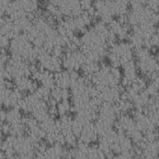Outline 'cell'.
Here are the masks:
<instances>
[{"label":"cell","instance_id":"obj_42","mask_svg":"<svg viewBox=\"0 0 159 159\" xmlns=\"http://www.w3.org/2000/svg\"><path fill=\"white\" fill-rule=\"evenodd\" d=\"M0 159H7L6 156L4 155V153L2 151H0Z\"/></svg>","mask_w":159,"mask_h":159},{"label":"cell","instance_id":"obj_28","mask_svg":"<svg viewBox=\"0 0 159 159\" xmlns=\"http://www.w3.org/2000/svg\"><path fill=\"white\" fill-rule=\"evenodd\" d=\"M27 130V136L34 143H38L40 142H43L45 139V131L44 129L40 127V125H36Z\"/></svg>","mask_w":159,"mask_h":159},{"label":"cell","instance_id":"obj_15","mask_svg":"<svg viewBox=\"0 0 159 159\" xmlns=\"http://www.w3.org/2000/svg\"><path fill=\"white\" fill-rule=\"evenodd\" d=\"M122 80L121 83L126 87L130 85V83L139 75V70L137 64L134 60L127 62L125 65L122 66Z\"/></svg>","mask_w":159,"mask_h":159},{"label":"cell","instance_id":"obj_6","mask_svg":"<svg viewBox=\"0 0 159 159\" xmlns=\"http://www.w3.org/2000/svg\"><path fill=\"white\" fill-rule=\"evenodd\" d=\"M118 117L115 105L103 102L99 106L97 118L94 122L99 135L115 129L116 121Z\"/></svg>","mask_w":159,"mask_h":159},{"label":"cell","instance_id":"obj_37","mask_svg":"<svg viewBox=\"0 0 159 159\" xmlns=\"http://www.w3.org/2000/svg\"><path fill=\"white\" fill-rule=\"evenodd\" d=\"M0 129H1V131H2V133L3 134H5V135H9V130H10V125L8 124V123H7V122H5L1 127H0Z\"/></svg>","mask_w":159,"mask_h":159},{"label":"cell","instance_id":"obj_41","mask_svg":"<svg viewBox=\"0 0 159 159\" xmlns=\"http://www.w3.org/2000/svg\"><path fill=\"white\" fill-rule=\"evenodd\" d=\"M3 133H2V131H1V129H0V151H1V146H2V143H3V141H4V139H3Z\"/></svg>","mask_w":159,"mask_h":159},{"label":"cell","instance_id":"obj_19","mask_svg":"<svg viewBox=\"0 0 159 159\" xmlns=\"http://www.w3.org/2000/svg\"><path fill=\"white\" fill-rule=\"evenodd\" d=\"M22 92L18 90L15 88L9 89L7 90L5 97H4V102L3 105L7 108H13L17 107L20 103V100L22 99Z\"/></svg>","mask_w":159,"mask_h":159},{"label":"cell","instance_id":"obj_25","mask_svg":"<svg viewBox=\"0 0 159 159\" xmlns=\"http://www.w3.org/2000/svg\"><path fill=\"white\" fill-rule=\"evenodd\" d=\"M118 116L120 115H127L133 109V104L129 99L125 96H121V98L114 104Z\"/></svg>","mask_w":159,"mask_h":159},{"label":"cell","instance_id":"obj_24","mask_svg":"<svg viewBox=\"0 0 159 159\" xmlns=\"http://www.w3.org/2000/svg\"><path fill=\"white\" fill-rule=\"evenodd\" d=\"M100 66H101V64L99 61L86 58V60H85V61L81 67L83 75L90 79V77L99 70Z\"/></svg>","mask_w":159,"mask_h":159},{"label":"cell","instance_id":"obj_12","mask_svg":"<svg viewBox=\"0 0 159 159\" xmlns=\"http://www.w3.org/2000/svg\"><path fill=\"white\" fill-rule=\"evenodd\" d=\"M36 143H34L27 135H21L15 137V153L19 156L21 155H27L34 153Z\"/></svg>","mask_w":159,"mask_h":159},{"label":"cell","instance_id":"obj_32","mask_svg":"<svg viewBox=\"0 0 159 159\" xmlns=\"http://www.w3.org/2000/svg\"><path fill=\"white\" fill-rule=\"evenodd\" d=\"M56 106H57L58 115H60V116L69 115V112L72 111V102L69 100L61 101L58 102Z\"/></svg>","mask_w":159,"mask_h":159},{"label":"cell","instance_id":"obj_5","mask_svg":"<svg viewBox=\"0 0 159 159\" xmlns=\"http://www.w3.org/2000/svg\"><path fill=\"white\" fill-rule=\"evenodd\" d=\"M8 49L11 57L25 60L30 63H34L36 61L34 47L28 37L22 33L10 39Z\"/></svg>","mask_w":159,"mask_h":159},{"label":"cell","instance_id":"obj_4","mask_svg":"<svg viewBox=\"0 0 159 159\" xmlns=\"http://www.w3.org/2000/svg\"><path fill=\"white\" fill-rule=\"evenodd\" d=\"M134 55L136 58V64L138 70L145 76L151 79L157 76L159 74L158 58L152 52L151 49L142 48L134 50Z\"/></svg>","mask_w":159,"mask_h":159},{"label":"cell","instance_id":"obj_23","mask_svg":"<svg viewBox=\"0 0 159 159\" xmlns=\"http://www.w3.org/2000/svg\"><path fill=\"white\" fill-rule=\"evenodd\" d=\"M65 148L61 144L48 145L45 151V159H62Z\"/></svg>","mask_w":159,"mask_h":159},{"label":"cell","instance_id":"obj_38","mask_svg":"<svg viewBox=\"0 0 159 159\" xmlns=\"http://www.w3.org/2000/svg\"><path fill=\"white\" fill-rule=\"evenodd\" d=\"M6 122V111L0 108V127Z\"/></svg>","mask_w":159,"mask_h":159},{"label":"cell","instance_id":"obj_18","mask_svg":"<svg viewBox=\"0 0 159 159\" xmlns=\"http://www.w3.org/2000/svg\"><path fill=\"white\" fill-rule=\"evenodd\" d=\"M0 31L1 34L7 35L9 39L17 36L18 34H21L19 30L18 26L16 25L15 21L9 19L8 17H4L0 21Z\"/></svg>","mask_w":159,"mask_h":159},{"label":"cell","instance_id":"obj_40","mask_svg":"<svg viewBox=\"0 0 159 159\" xmlns=\"http://www.w3.org/2000/svg\"><path fill=\"white\" fill-rule=\"evenodd\" d=\"M151 80L155 83V85L157 86V89H158L159 91V74L157 76H155L154 78H152Z\"/></svg>","mask_w":159,"mask_h":159},{"label":"cell","instance_id":"obj_36","mask_svg":"<svg viewBox=\"0 0 159 159\" xmlns=\"http://www.w3.org/2000/svg\"><path fill=\"white\" fill-rule=\"evenodd\" d=\"M135 157L131 156H125L121 154H111L106 157V159H133Z\"/></svg>","mask_w":159,"mask_h":159},{"label":"cell","instance_id":"obj_39","mask_svg":"<svg viewBox=\"0 0 159 159\" xmlns=\"http://www.w3.org/2000/svg\"><path fill=\"white\" fill-rule=\"evenodd\" d=\"M18 159H36L35 158V156L34 153L32 154H27V155H21V156H19Z\"/></svg>","mask_w":159,"mask_h":159},{"label":"cell","instance_id":"obj_43","mask_svg":"<svg viewBox=\"0 0 159 159\" xmlns=\"http://www.w3.org/2000/svg\"><path fill=\"white\" fill-rule=\"evenodd\" d=\"M133 159H147V158H145V157H142V156H136V157H135Z\"/></svg>","mask_w":159,"mask_h":159},{"label":"cell","instance_id":"obj_13","mask_svg":"<svg viewBox=\"0 0 159 159\" xmlns=\"http://www.w3.org/2000/svg\"><path fill=\"white\" fill-rule=\"evenodd\" d=\"M58 6H59L61 15L65 17H75L83 11L80 1L78 0L58 1Z\"/></svg>","mask_w":159,"mask_h":159},{"label":"cell","instance_id":"obj_14","mask_svg":"<svg viewBox=\"0 0 159 159\" xmlns=\"http://www.w3.org/2000/svg\"><path fill=\"white\" fill-rule=\"evenodd\" d=\"M98 139H99V133L95 127L94 122L85 124L78 137V142L91 145V143H94L95 142H97Z\"/></svg>","mask_w":159,"mask_h":159},{"label":"cell","instance_id":"obj_16","mask_svg":"<svg viewBox=\"0 0 159 159\" xmlns=\"http://www.w3.org/2000/svg\"><path fill=\"white\" fill-rule=\"evenodd\" d=\"M95 15L93 13L88 12V11H82L78 15L74 17V22L75 31L79 32H85L87 29H89L94 20Z\"/></svg>","mask_w":159,"mask_h":159},{"label":"cell","instance_id":"obj_9","mask_svg":"<svg viewBox=\"0 0 159 159\" xmlns=\"http://www.w3.org/2000/svg\"><path fill=\"white\" fill-rule=\"evenodd\" d=\"M111 33L114 34L116 39L124 41L126 38H129L130 34V25L128 23L126 17L115 18L108 23Z\"/></svg>","mask_w":159,"mask_h":159},{"label":"cell","instance_id":"obj_2","mask_svg":"<svg viewBox=\"0 0 159 159\" xmlns=\"http://www.w3.org/2000/svg\"><path fill=\"white\" fill-rule=\"evenodd\" d=\"M106 57L109 64L119 68L133 60L134 48L129 41L116 40L109 46Z\"/></svg>","mask_w":159,"mask_h":159},{"label":"cell","instance_id":"obj_26","mask_svg":"<svg viewBox=\"0 0 159 159\" xmlns=\"http://www.w3.org/2000/svg\"><path fill=\"white\" fill-rule=\"evenodd\" d=\"M22 113L18 107L9 108L7 111H6V122L12 125L22 122Z\"/></svg>","mask_w":159,"mask_h":159},{"label":"cell","instance_id":"obj_33","mask_svg":"<svg viewBox=\"0 0 159 159\" xmlns=\"http://www.w3.org/2000/svg\"><path fill=\"white\" fill-rule=\"evenodd\" d=\"M63 137H64V142H65V144L67 146H69L70 148H75L77 144V142H78V138L73 133L72 130H69V131H66V132H63Z\"/></svg>","mask_w":159,"mask_h":159},{"label":"cell","instance_id":"obj_8","mask_svg":"<svg viewBox=\"0 0 159 159\" xmlns=\"http://www.w3.org/2000/svg\"><path fill=\"white\" fill-rule=\"evenodd\" d=\"M86 60L85 54L80 50L66 51L61 60L62 67L68 72H77L81 69L84 61Z\"/></svg>","mask_w":159,"mask_h":159},{"label":"cell","instance_id":"obj_35","mask_svg":"<svg viewBox=\"0 0 159 159\" xmlns=\"http://www.w3.org/2000/svg\"><path fill=\"white\" fill-rule=\"evenodd\" d=\"M9 44H10V39L7 35L0 34V49L7 50V48H9Z\"/></svg>","mask_w":159,"mask_h":159},{"label":"cell","instance_id":"obj_45","mask_svg":"<svg viewBox=\"0 0 159 159\" xmlns=\"http://www.w3.org/2000/svg\"><path fill=\"white\" fill-rule=\"evenodd\" d=\"M158 143H159V138H158Z\"/></svg>","mask_w":159,"mask_h":159},{"label":"cell","instance_id":"obj_27","mask_svg":"<svg viewBox=\"0 0 159 159\" xmlns=\"http://www.w3.org/2000/svg\"><path fill=\"white\" fill-rule=\"evenodd\" d=\"M14 143H15V136H12V135H7V138L3 141L1 151L4 153L6 157L16 156Z\"/></svg>","mask_w":159,"mask_h":159},{"label":"cell","instance_id":"obj_11","mask_svg":"<svg viewBox=\"0 0 159 159\" xmlns=\"http://www.w3.org/2000/svg\"><path fill=\"white\" fill-rule=\"evenodd\" d=\"M138 148V156H142L147 159L159 158L158 139H144Z\"/></svg>","mask_w":159,"mask_h":159},{"label":"cell","instance_id":"obj_22","mask_svg":"<svg viewBox=\"0 0 159 159\" xmlns=\"http://www.w3.org/2000/svg\"><path fill=\"white\" fill-rule=\"evenodd\" d=\"M70 96H71V92L69 91V89L54 87L51 89V95H50V99L48 102H49V103L57 104L58 102H60L61 101L69 100Z\"/></svg>","mask_w":159,"mask_h":159},{"label":"cell","instance_id":"obj_29","mask_svg":"<svg viewBox=\"0 0 159 159\" xmlns=\"http://www.w3.org/2000/svg\"><path fill=\"white\" fill-rule=\"evenodd\" d=\"M46 12L47 15H48L49 17L53 18V19H57V20H61V13L60 11L59 6H58V1H48L46 3Z\"/></svg>","mask_w":159,"mask_h":159},{"label":"cell","instance_id":"obj_10","mask_svg":"<svg viewBox=\"0 0 159 159\" xmlns=\"http://www.w3.org/2000/svg\"><path fill=\"white\" fill-rule=\"evenodd\" d=\"M137 128L144 134L156 131L157 125L146 111H136L132 115Z\"/></svg>","mask_w":159,"mask_h":159},{"label":"cell","instance_id":"obj_31","mask_svg":"<svg viewBox=\"0 0 159 159\" xmlns=\"http://www.w3.org/2000/svg\"><path fill=\"white\" fill-rule=\"evenodd\" d=\"M34 94L37 96V98L41 101H44V102H48L49 99H50V95H51V89L40 85L37 87V89H35L34 91Z\"/></svg>","mask_w":159,"mask_h":159},{"label":"cell","instance_id":"obj_3","mask_svg":"<svg viewBox=\"0 0 159 159\" xmlns=\"http://www.w3.org/2000/svg\"><path fill=\"white\" fill-rule=\"evenodd\" d=\"M90 82L95 87L119 86L122 80V72L118 67L111 64H101L99 70L90 77Z\"/></svg>","mask_w":159,"mask_h":159},{"label":"cell","instance_id":"obj_30","mask_svg":"<svg viewBox=\"0 0 159 159\" xmlns=\"http://www.w3.org/2000/svg\"><path fill=\"white\" fill-rule=\"evenodd\" d=\"M38 81L41 83L42 86H44L49 89H52L55 87L54 74H52L48 71H46L44 69L42 70V73H41V75H40Z\"/></svg>","mask_w":159,"mask_h":159},{"label":"cell","instance_id":"obj_20","mask_svg":"<svg viewBox=\"0 0 159 159\" xmlns=\"http://www.w3.org/2000/svg\"><path fill=\"white\" fill-rule=\"evenodd\" d=\"M41 101L37 98V96L34 94V92L33 93H28L27 95L23 96L22 99L20 100V103L18 104V108L21 111V112H25V113H31L32 110L34 109V107L36 105V103Z\"/></svg>","mask_w":159,"mask_h":159},{"label":"cell","instance_id":"obj_34","mask_svg":"<svg viewBox=\"0 0 159 159\" xmlns=\"http://www.w3.org/2000/svg\"><path fill=\"white\" fill-rule=\"evenodd\" d=\"M10 125V124H9ZM25 127L23 125L22 122L20 123H17V124H12L10 125V130H9V135L18 137V136H21L24 135V131H25Z\"/></svg>","mask_w":159,"mask_h":159},{"label":"cell","instance_id":"obj_21","mask_svg":"<svg viewBox=\"0 0 159 159\" xmlns=\"http://www.w3.org/2000/svg\"><path fill=\"white\" fill-rule=\"evenodd\" d=\"M54 80H55V87L60 89H68L72 84V78L70 72L66 70H61L54 74Z\"/></svg>","mask_w":159,"mask_h":159},{"label":"cell","instance_id":"obj_17","mask_svg":"<svg viewBox=\"0 0 159 159\" xmlns=\"http://www.w3.org/2000/svg\"><path fill=\"white\" fill-rule=\"evenodd\" d=\"M14 86L15 89H17L22 93L26 91L29 93H33L38 87L37 82L30 76H20L14 79Z\"/></svg>","mask_w":159,"mask_h":159},{"label":"cell","instance_id":"obj_7","mask_svg":"<svg viewBox=\"0 0 159 159\" xmlns=\"http://www.w3.org/2000/svg\"><path fill=\"white\" fill-rule=\"evenodd\" d=\"M5 68L10 79H16L20 76H30L31 75V63L20 58H8Z\"/></svg>","mask_w":159,"mask_h":159},{"label":"cell","instance_id":"obj_44","mask_svg":"<svg viewBox=\"0 0 159 159\" xmlns=\"http://www.w3.org/2000/svg\"><path fill=\"white\" fill-rule=\"evenodd\" d=\"M158 48H159V47H158ZM158 61H159V57H158Z\"/></svg>","mask_w":159,"mask_h":159},{"label":"cell","instance_id":"obj_1","mask_svg":"<svg viewBox=\"0 0 159 159\" xmlns=\"http://www.w3.org/2000/svg\"><path fill=\"white\" fill-rule=\"evenodd\" d=\"M128 23L134 27L139 25H155L159 22V13L150 9L143 1L129 2V9L126 15Z\"/></svg>","mask_w":159,"mask_h":159}]
</instances>
